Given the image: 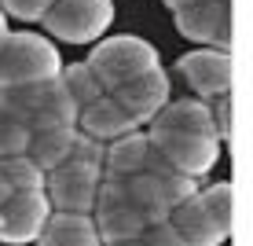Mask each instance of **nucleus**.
<instances>
[{
    "label": "nucleus",
    "mask_w": 253,
    "mask_h": 246,
    "mask_svg": "<svg viewBox=\"0 0 253 246\" xmlns=\"http://www.w3.org/2000/svg\"><path fill=\"white\" fill-rule=\"evenodd\" d=\"M74 136H77V125H70V129H37V133H30L26 154H30L33 162H37V169H44V177H48L51 169H59L70 158Z\"/></svg>",
    "instance_id": "f3484780"
},
{
    "label": "nucleus",
    "mask_w": 253,
    "mask_h": 246,
    "mask_svg": "<svg viewBox=\"0 0 253 246\" xmlns=\"http://www.w3.org/2000/svg\"><path fill=\"white\" fill-rule=\"evenodd\" d=\"M114 22L110 0H51L41 26L66 45H95Z\"/></svg>",
    "instance_id": "39448f33"
},
{
    "label": "nucleus",
    "mask_w": 253,
    "mask_h": 246,
    "mask_svg": "<svg viewBox=\"0 0 253 246\" xmlns=\"http://www.w3.org/2000/svg\"><path fill=\"white\" fill-rule=\"evenodd\" d=\"M169 92H172L169 74H165L162 66H154V70H147V74L132 77L128 85H121V89L107 92V96H114V103H118V107L125 110V114L136 121L139 129H143V125H151V121L158 118V110L172 99Z\"/></svg>",
    "instance_id": "9b49d317"
},
{
    "label": "nucleus",
    "mask_w": 253,
    "mask_h": 246,
    "mask_svg": "<svg viewBox=\"0 0 253 246\" xmlns=\"http://www.w3.org/2000/svg\"><path fill=\"white\" fill-rule=\"evenodd\" d=\"M59 81H63V89H66V96L74 99V107L77 110H84L88 103H95L99 96H107L103 92V85H99V77L92 74V66L84 63H70V66H63L59 70Z\"/></svg>",
    "instance_id": "6ab92c4d"
},
{
    "label": "nucleus",
    "mask_w": 253,
    "mask_h": 246,
    "mask_svg": "<svg viewBox=\"0 0 253 246\" xmlns=\"http://www.w3.org/2000/svg\"><path fill=\"white\" fill-rule=\"evenodd\" d=\"M48 213H51V206L44 198V191H22V195H11L4 206H0V243H7V246L37 243Z\"/></svg>",
    "instance_id": "f8f14e48"
},
{
    "label": "nucleus",
    "mask_w": 253,
    "mask_h": 246,
    "mask_svg": "<svg viewBox=\"0 0 253 246\" xmlns=\"http://www.w3.org/2000/svg\"><path fill=\"white\" fill-rule=\"evenodd\" d=\"M0 99L15 110V118L30 133L77 125V107L66 96L59 77H48V81H37V85H22V89H7V92H0Z\"/></svg>",
    "instance_id": "20e7f679"
},
{
    "label": "nucleus",
    "mask_w": 253,
    "mask_h": 246,
    "mask_svg": "<svg viewBox=\"0 0 253 246\" xmlns=\"http://www.w3.org/2000/svg\"><path fill=\"white\" fill-rule=\"evenodd\" d=\"M176 15V33L191 45L231 51V0H206V4L184 7Z\"/></svg>",
    "instance_id": "1a4fd4ad"
},
{
    "label": "nucleus",
    "mask_w": 253,
    "mask_h": 246,
    "mask_svg": "<svg viewBox=\"0 0 253 246\" xmlns=\"http://www.w3.org/2000/svg\"><path fill=\"white\" fill-rule=\"evenodd\" d=\"M99 184H103L99 165L66 158L59 169H51L44 177V198L51 209H63V213H92Z\"/></svg>",
    "instance_id": "0eeeda50"
},
{
    "label": "nucleus",
    "mask_w": 253,
    "mask_h": 246,
    "mask_svg": "<svg viewBox=\"0 0 253 246\" xmlns=\"http://www.w3.org/2000/svg\"><path fill=\"white\" fill-rule=\"evenodd\" d=\"M103 246H143L139 239H125V243H103Z\"/></svg>",
    "instance_id": "cd10ccee"
},
{
    "label": "nucleus",
    "mask_w": 253,
    "mask_h": 246,
    "mask_svg": "<svg viewBox=\"0 0 253 246\" xmlns=\"http://www.w3.org/2000/svg\"><path fill=\"white\" fill-rule=\"evenodd\" d=\"M4 33H7V15L0 11V37H4Z\"/></svg>",
    "instance_id": "c85d7f7f"
},
{
    "label": "nucleus",
    "mask_w": 253,
    "mask_h": 246,
    "mask_svg": "<svg viewBox=\"0 0 253 246\" xmlns=\"http://www.w3.org/2000/svg\"><path fill=\"white\" fill-rule=\"evenodd\" d=\"M0 177L11 188V195H22V191H44V169H37L30 154H7L0 158Z\"/></svg>",
    "instance_id": "aec40b11"
},
{
    "label": "nucleus",
    "mask_w": 253,
    "mask_h": 246,
    "mask_svg": "<svg viewBox=\"0 0 253 246\" xmlns=\"http://www.w3.org/2000/svg\"><path fill=\"white\" fill-rule=\"evenodd\" d=\"M136 129H139V125L114 103V96H99V99L88 103L84 110H77V133L99 140V144L121 140V136L136 133Z\"/></svg>",
    "instance_id": "ddd939ff"
},
{
    "label": "nucleus",
    "mask_w": 253,
    "mask_h": 246,
    "mask_svg": "<svg viewBox=\"0 0 253 246\" xmlns=\"http://www.w3.org/2000/svg\"><path fill=\"white\" fill-rule=\"evenodd\" d=\"M125 184V198L132 202V209L139 213V221L143 224H158V221H169V198L162 195V188L154 184V177H147V173H139V177H128L121 180Z\"/></svg>",
    "instance_id": "a211bd4d"
},
{
    "label": "nucleus",
    "mask_w": 253,
    "mask_h": 246,
    "mask_svg": "<svg viewBox=\"0 0 253 246\" xmlns=\"http://www.w3.org/2000/svg\"><path fill=\"white\" fill-rule=\"evenodd\" d=\"M7 198H11V188H7V184H4V177H0V206H4Z\"/></svg>",
    "instance_id": "bb28decb"
},
{
    "label": "nucleus",
    "mask_w": 253,
    "mask_h": 246,
    "mask_svg": "<svg viewBox=\"0 0 253 246\" xmlns=\"http://www.w3.org/2000/svg\"><path fill=\"white\" fill-rule=\"evenodd\" d=\"M59 70H63V55L51 45V37L33 30H7L0 48V92L59 77Z\"/></svg>",
    "instance_id": "f03ea898"
},
{
    "label": "nucleus",
    "mask_w": 253,
    "mask_h": 246,
    "mask_svg": "<svg viewBox=\"0 0 253 246\" xmlns=\"http://www.w3.org/2000/svg\"><path fill=\"white\" fill-rule=\"evenodd\" d=\"M176 70L184 74V81L191 85V92L198 99H220L231 96V51H216V48H191L176 59Z\"/></svg>",
    "instance_id": "9d476101"
},
{
    "label": "nucleus",
    "mask_w": 253,
    "mask_h": 246,
    "mask_svg": "<svg viewBox=\"0 0 253 246\" xmlns=\"http://www.w3.org/2000/svg\"><path fill=\"white\" fill-rule=\"evenodd\" d=\"M84 63L99 77L103 92H114L121 85H128L132 77L162 66V59H158V48H154L151 41L136 37V33H118V37H99L95 41L92 55L84 59Z\"/></svg>",
    "instance_id": "7ed1b4c3"
},
{
    "label": "nucleus",
    "mask_w": 253,
    "mask_h": 246,
    "mask_svg": "<svg viewBox=\"0 0 253 246\" xmlns=\"http://www.w3.org/2000/svg\"><path fill=\"white\" fill-rule=\"evenodd\" d=\"M143 173H147V177H154V184L162 188V195L169 198V206H180V202H187L198 191V180H191V177H184V173L169 169L154 151H151V158H147V169Z\"/></svg>",
    "instance_id": "412c9836"
},
{
    "label": "nucleus",
    "mask_w": 253,
    "mask_h": 246,
    "mask_svg": "<svg viewBox=\"0 0 253 246\" xmlns=\"http://www.w3.org/2000/svg\"><path fill=\"white\" fill-rule=\"evenodd\" d=\"M139 243H143V246H184V239H180V232H176V228H172L169 221L147 224L143 232H139Z\"/></svg>",
    "instance_id": "393cba45"
},
{
    "label": "nucleus",
    "mask_w": 253,
    "mask_h": 246,
    "mask_svg": "<svg viewBox=\"0 0 253 246\" xmlns=\"http://www.w3.org/2000/svg\"><path fill=\"white\" fill-rule=\"evenodd\" d=\"M231 96H220V99H209V118H213V136L220 140H231Z\"/></svg>",
    "instance_id": "b1692460"
},
{
    "label": "nucleus",
    "mask_w": 253,
    "mask_h": 246,
    "mask_svg": "<svg viewBox=\"0 0 253 246\" xmlns=\"http://www.w3.org/2000/svg\"><path fill=\"white\" fill-rule=\"evenodd\" d=\"M37 246H103V243H99L95 224H92V213L51 209L41 235H37Z\"/></svg>",
    "instance_id": "2eb2a0df"
},
{
    "label": "nucleus",
    "mask_w": 253,
    "mask_h": 246,
    "mask_svg": "<svg viewBox=\"0 0 253 246\" xmlns=\"http://www.w3.org/2000/svg\"><path fill=\"white\" fill-rule=\"evenodd\" d=\"M195 4H206V0H165L169 11H184V7H195Z\"/></svg>",
    "instance_id": "a878e982"
},
{
    "label": "nucleus",
    "mask_w": 253,
    "mask_h": 246,
    "mask_svg": "<svg viewBox=\"0 0 253 246\" xmlns=\"http://www.w3.org/2000/svg\"><path fill=\"white\" fill-rule=\"evenodd\" d=\"M26 144H30V129L15 118V110L0 99V158L7 154H22Z\"/></svg>",
    "instance_id": "4be33fe9"
},
{
    "label": "nucleus",
    "mask_w": 253,
    "mask_h": 246,
    "mask_svg": "<svg viewBox=\"0 0 253 246\" xmlns=\"http://www.w3.org/2000/svg\"><path fill=\"white\" fill-rule=\"evenodd\" d=\"M231 184L198 188L187 202L169 209V224L180 232L184 246H220L231 235Z\"/></svg>",
    "instance_id": "f257e3e1"
},
{
    "label": "nucleus",
    "mask_w": 253,
    "mask_h": 246,
    "mask_svg": "<svg viewBox=\"0 0 253 246\" xmlns=\"http://www.w3.org/2000/svg\"><path fill=\"white\" fill-rule=\"evenodd\" d=\"M92 224L99 232V243H125V239H139L143 232V221L132 209V202L125 198V184L121 180H107L99 184V195H95L92 206Z\"/></svg>",
    "instance_id": "6e6552de"
},
{
    "label": "nucleus",
    "mask_w": 253,
    "mask_h": 246,
    "mask_svg": "<svg viewBox=\"0 0 253 246\" xmlns=\"http://www.w3.org/2000/svg\"><path fill=\"white\" fill-rule=\"evenodd\" d=\"M147 140H151V151L158 154L169 169L184 173V177H191V180L213 173V165L220 162V140H213V136L147 129Z\"/></svg>",
    "instance_id": "423d86ee"
},
{
    "label": "nucleus",
    "mask_w": 253,
    "mask_h": 246,
    "mask_svg": "<svg viewBox=\"0 0 253 246\" xmlns=\"http://www.w3.org/2000/svg\"><path fill=\"white\" fill-rule=\"evenodd\" d=\"M48 7H51V0H0V11L19 22H41Z\"/></svg>",
    "instance_id": "5701e85b"
},
{
    "label": "nucleus",
    "mask_w": 253,
    "mask_h": 246,
    "mask_svg": "<svg viewBox=\"0 0 253 246\" xmlns=\"http://www.w3.org/2000/svg\"><path fill=\"white\" fill-rule=\"evenodd\" d=\"M147 158H151V140L147 133H128L121 140H110L107 151H103V177L107 180H128L139 177L147 169Z\"/></svg>",
    "instance_id": "4468645a"
},
{
    "label": "nucleus",
    "mask_w": 253,
    "mask_h": 246,
    "mask_svg": "<svg viewBox=\"0 0 253 246\" xmlns=\"http://www.w3.org/2000/svg\"><path fill=\"white\" fill-rule=\"evenodd\" d=\"M151 129H169V133H198L213 136V118H209V103L198 96H184V99H169L151 121ZM216 140V136H213Z\"/></svg>",
    "instance_id": "dca6fc26"
}]
</instances>
